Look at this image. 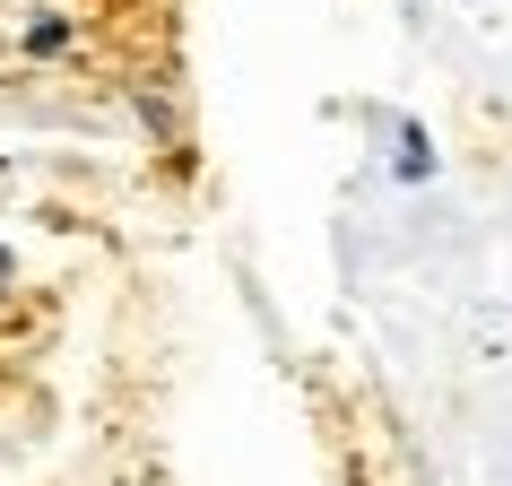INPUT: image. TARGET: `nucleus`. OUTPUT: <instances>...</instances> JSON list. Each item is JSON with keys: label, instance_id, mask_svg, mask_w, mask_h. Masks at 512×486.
<instances>
[{"label": "nucleus", "instance_id": "f03ea898", "mask_svg": "<svg viewBox=\"0 0 512 486\" xmlns=\"http://www.w3.org/2000/svg\"><path fill=\"white\" fill-rule=\"evenodd\" d=\"M27 53H70V27H61V18H35V27H27Z\"/></svg>", "mask_w": 512, "mask_h": 486}, {"label": "nucleus", "instance_id": "f257e3e1", "mask_svg": "<svg viewBox=\"0 0 512 486\" xmlns=\"http://www.w3.org/2000/svg\"><path fill=\"white\" fill-rule=\"evenodd\" d=\"M391 183H434V139H426V122H417V113H400V122H391Z\"/></svg>", "mask_w": 512, "mask_h": 486}, {"label": "nucleus", "instance_id": "7ed1b4c3", "mask_svg": "<svg viewBox=\"0 0 512 486\" xmlns=\"http://www.w3.org/2000/svg\"><path fill=\"white\" fill-rule=\"evenodd\" d=\"M9 287H18V252L0 243V304H9Z\"/></svg>", "mask_w": 512, "mask_h": 486}]
</instances>
